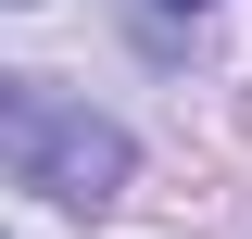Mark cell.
Listing matches in <instances>:
<instances>
[{
  "label": "cell",
  "instance_id": "cell-1",
  "mask_svg": "<svg viewBox=\"0 0 252 239\" xmlns=\"http://www.w3.org/2000/svg\"><path fill=\"white\" fill-rule=\"evenodd\" d=\"M0 164L26 189H51L63 214H114L126 202V126L114 114H89V101H63V89H38V76H0Z\"/></svg>",
  "mask_w": 252,
  "mask_h": 239
}]
</instances>
